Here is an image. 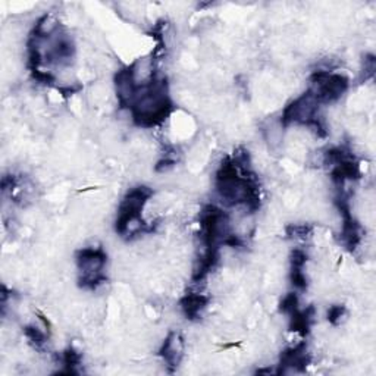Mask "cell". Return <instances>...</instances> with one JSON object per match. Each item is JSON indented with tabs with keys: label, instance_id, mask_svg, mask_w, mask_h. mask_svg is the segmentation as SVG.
Returning a JSON list of instances; mask_svg holds the SVG:
<instances>
[{
	"label": "cell",
	"instance_id": "1",
	"mask_svg": "<svg viewBox=\"0 0 376 376\" xmlns=\"http://www.w3.org/2000/svg\"><path fill=\"white\" fill-rule=\"evenodd\" d=\"M108 256L102 247H86L77 253V265L80 269L81 285L89 290H96L106 277L103 275V269L106 266Z\"/></svg>",
	"mask_w": 376,
	"mask_h": 376
},
{
	"label": "cell",
	"instance_id": "2",
	"mask_svg": "<svg viewBox=\"0 0 376 376\" xmlns=\"http://www.w3.org/2000/svg\"><path fill=\"white\" fill-rule=\"evenodd\" d=\"M310 363V356L306 350L305 344H298L296 347H291L281 354L278 373L287 372H303L306 371Z\"/></svg>",
	"mask_w": 376,
	"mask_h": 376
},
{
	"label": "cell",
	"instance_id": "3",
	"mask_svg": "<svg viewBox=\"0 0 376 376\" xmlns=\"http://www.w3.org/2000/svg\"><path fill=\"white\" fill-rule=\"evenodd\" d=\"M183 351H184V344L183 338L180 337L178 332H171L166 340L163 341L162 347L159 350L161 357L163 362L168 364V366L176 368L181 362L183 357Z\"/></svg>",
	"mask_w": 376,
	"mask_h": 376
},
{
	"label": "cell",
	"instance_id": "4",
	"mask_svg": "<svg viewBox=\"0 0 376 376\" xmlns=\"http://www.w3.org/2000/svg\"><path fill=\"white\" fill-rule=\"evenodd\" d=\"M209 298L200 292H191V294H187L181 300V309L187 319L196 320L202 316L203 310L207 307Z\"/></svg>",
	"mask_w": 376,
	"mask_h": 376
},
{
	"label": "cell",
	"instance_id": "5",
	"mask_svg": "<svg viewBox=\"0 0 376 376\" xmlns=\"http://www.w3.org/2000/svg\"><path fill=\"white\" fill-rule=\"evenodd\" d=\"M25 336L31 342L34 344L36 349H41L46 344V333L41 332L38 328L27 327L25 328Z\"/></svg>",
	"mask_w": 376,
	"mask_h": 376
},
{
	"label": "cell",
	"instance_id": "6",
	"mask_svg": "<svg viewBox=\"0 0 376 376\" xmlns=\"http://www.w3.org/2000/svg\"><path fill=\"white\" fill-rule=\"evenodd\" d=\"M346 315V307L344 306H332L328 310V320L332 323V325H338L341 319Z\"/></svg>",
	"mask_w": 376,
	"mask_h": 376
}]
</instances>
